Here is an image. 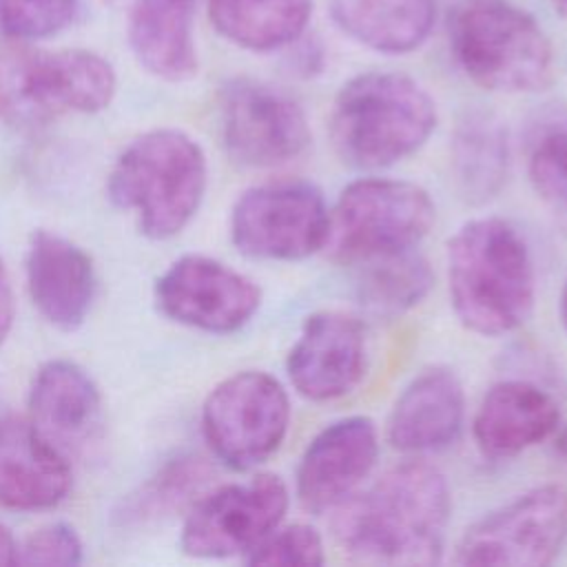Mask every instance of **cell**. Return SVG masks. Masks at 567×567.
<instances>
[{"label": "cell", "mask_w": 567, "mask_h": 567, "mask_svg": "<svg viewBox=\"0 0 567 567\" xmlns=\"http://www.w3.org/2000/svg\"><path fill=\"white\" fill-rule=\"evenodd\" d=\"M560 423L556 399L536 383L507 379L494 383L481 399L472 432L489 458H512L549 439Z\"/></svg>", "instance_id": "d6986e66"}, {"label": "cell", "mask_w": 567, "mask_h": 567, "mask_svg": "<svg viewBox=\"0 0 567 567\" xmlns=\"http://www.w3.org/2000/svg\"><path fill=\"white\" fill-rule=\"evenodd\" d=\"M509 148L503 126L487 115H467L452 140V173L461 195L483 204L507 179Z\"/></svg>", "instance_id": "cb8c5ba5"}, {"label": "cell", "mask_w": 567, "mask_h": 567, "mask_svg": "<svg viewBox=\"0 0 567 567\" xmlns=\"http://www.w3.org/2000/svg\"><path fill=\"white\" fill-rule=\"evenodd\" d=\"M465 419V394L447 368H427L396 396L388 416V441L403 454H427L450 447Z\"/></svg>", "instance_id": "e0dca14e"}, {"label": "cell", "mask_w": 567, "mask_h": 567, "mask_svg": "<svg viewBox=\"0 0 567 567\" xmlns=\"http://www.w3.org/2000/svg\"><path fill=\"white\" fill-rule=\"evenodd\" d=\"M126 38L135 60L151 75L184 82L197 73L193 0H133Z\"/></svg>", "instance_id": "44dd1931"}, {"label": "cell", "mask_w": 567, "mask_h": 567, "mask_svg": "<svg viewBox=\"0 0 567 567\" xmlns=\"http://www.w3.org/2000/svg\"><path fill=\"white\" fill-rule=\"evenodd\" d=\"M16 563L71 567L82 563V540L75 529L64 523L44 525L27 536L22 545H18Z\"/></svg>", "instance_id": "f546056e"}, {"label": "cell", "mask_w": 567, "mask_h": 567, "mask_svg": "<svg viewBox=\"0 0 567 567\" xmlns=\"http://www.w3.org/2000/svg\"><path fill=\"white\" fill-rule=\"evenodd\" d=\"M436 208L425 188L408 179L363 177L348 184L328 208L323 252L337 264L412 250L430 233Z\"/></svg>", "instance_id": "8992f818"}, {"label": "cell", "mask_w": 567, "mask_h": 567, "mask_svg": "<svg viewBox=\"0 0 567 567\" xmlns=\"http://www.w3.org/2000/svg\"><path fill=\"white\" fill-rule=\"evenodd\" d=\"M31 423L64 454L86 447L102 425V396L93 379L64 359L44 363L29 394Z\"/></svg>", "instance_id": "ffe728a7"}, {"label": "cell", "mask_w": 567, "mask_h": 567, "mask_svg": "<svg viewBox=\"0 0 567 567\" xmlns=\"http://www.w3.org/2000/svg\"><path fill=\"white\" fill-rule=\"evenodd\" d=\"M450 49L463 73L498 93H534L551 80L540 24L507 0H463L450 18Z\"/></svg>", "instance_id": "5b68a950"}, {"label": "cell", "mask_w": 567, "mask_h": 567, "mask_svg": "<svg viewBox=\"0 0 567 567\" xmlns=\"http://www.w3.org/2000/svg\"><path fill=\"white\" fill-rule=\"evenodd\" d=\"M16 317V301H13V288L9 279V270L4 266V259L0 255V343L7 339Z\"/></svg>", "instance_id": "4dcf8cb0"}, {"label": "cell", "mask_w": 567, "mask_h": 567, "mask_svg": "<svg viewBox=\"0 0 567 567\" xmlns=\"http://www.w3.org/2000/svg\"><path fill=\"white\" fill-rule=\"evenodd\" d=\"M379 456L377 425L368 416H346L323 427L301 454L297 498L310 514L332 512L352 496Z\"/></svg>", "instance_id": "9a60e30c"}, {"label": "cell", "mask_w": 567, "mask_h": 567, "mask_svg": "<svg viewBox=\"0 0 567 567\" xmlns=\"http://www.w3.org/2000/svg\"><path fill=\"white\" fill-rule=\"evenodd\" d=\"M71 489L66 454L29 419H0V505L20 512L55 507Z\"/></svg>", "instance_id": "2e32d148"}, {"label": "cell", "mask_w": 567, "mask_h": 567, "mask_svg": "<svg viewBox=\"0 0 567 567\" xmlns=\"http://www.w3.org/2000/svg\"><path fill=\"white\" fill-rule=\"evenodd\" d=\"M558 450L563 452V454H567V427L560 432V436H558Z\"/></svg>", "instance_id": "e575fe53"}, {"label": "cell", "mask_w": 567, "mask_h": 567, "mask_svg": "<svg viewBox=\"0 0 567 567\" xmlns=\"http://www.w3.org/2000/svg\"><path fill=\"white\" fill-rule=\"evenodd\" d=\"M206 157L199 144L177 128H157L133 140L113 164L106 182L111 202L137 217L151 239L182 233L206 193Z\"/></svg>", "instance_id": "277c9868"}, {"label": "cell", "mask_w": 567, "mask_h": 567, "mask_svg": "<svg viewBox=\"0 0 567 567\" xmlns=\"http://www.w3.org/2000/svg\"><path fill=\"white\" fill-rule=\"evenodd\" d=\"M450 301L458 321L483 337L520 328L534 308V261L523 235L501 217L463 224L447 244Z\"/></svg>", "instance_id": "7a4b0ae2"}, {"label": "cell", "mask_w": 567, "mask_h": 567, "mask_svg": "<svg viewBox=\"0 0 567 567\" xmlns=\"http://www.w3.org/2000/svg\"><path fill=\"white\" fill-rule=\"evenodd\" d=\"M525 153L536 193L567 215V111L540 115L527 131Z\"/></svg>", "instance_id": "484cf974"}, {"label": "cell", "mask_w": 567, "mask_h": 567, "mask_svg": "<svg viewBox=\"0 0 567 567\" xmlns=\"http://www.w3.org/2000/svg\"><path fill=\"white\" fill-rule=\"evenodd\" d=\"M560 317H563V326L567 330V284L563 288V297H560Z\"/></svg>", "instance_id": "d6a6232c"}, {"label": "cell", "mask_w": 567, "mask_h": 567, "mask_svg": "<svg viewBox=\"0 0 567 567\" xmlns=\"http://www.w3.org/2000/svg\"><path fill=\"white\" fill-rule=\"evenodd\" d=\"M286 372L308 401H334L350 394L365 372V334L359 319L321 310L310 315L292 343Z\"/></svg>", "instance_id": "5bb4252c"}, {"label": "cell", "mask_w": 567, "mask_h": 567, "mask_svg": "<svg viewBox=\"0 0 567 567\" xmlns=\"http://www.w3.org/2000/svg\"><path fill=\"white\" fill-rule=\"evenodd\" d=\"M157 308L173 321L213 334L244 328L261 303L259 286L204 255H184L155 281Z\"/></svg>", "instance_id": "4fadbf2b"}, {"label": "cell", "mask_w": 567, "mask_h": 567, "mask_svg": "<svg viewBox=\"0 0 567 567\" xmlns=\"http://www.w3.org/2000/svg\"><path fill=\"white\" fill-rule=\"evenodd\" d=\"M567 540V492L534 487L465 529L456 565H551Z\"/></svg>", "instance_id": "30bf717a"}, {"label": "cell", "mask_w": 567, "mask_h": 567, "mask_svg": "<svg viewBox=\"0 0 567 567\" xmlns=\"http://www.w3.org/2000/svg\"><path fill=\"white\" fill-rule=\"evenodd\" d=\"M221 140L228 155L252 168H270L301 155L310 126L301 104L286 91L235 78L219 93Z\"/></svg>", "instance_id": "7c38bea8"}, {"label": "cell", "mask_w": 567, "mask_h": 567, "mask_svg": "<svg viewBox=\"0 0 567 567\" xmlns=\"http://www.w3.org/2000/svg\"><path fill=\"white\" fill-rule=\"evenodd\" d=\"M332 512V536L348 558L370 565H434L443 556L452 496L434 465L408 461Z\"/></svg>", "instance_id": "6da1fadb"}, {"label": "cell", "mask_w": 567, "mask_h": 567, "mask_svg": "<svg viewBox=\"0 0 567 567\" xmlns=\"http://www.w3.org/2000/svg\"><path fill=\"white\" fill-rule=\"evenodd\" d=\"M288 425V392L261 370L226 377L202 408L204 439L213 454L233 470H250L268 461L284 443Z\"/></svg>", "instance_id": "ba28073f"}, {"label": "cell", "mask_w": 567, "mask_h": 567, "mask_svg": "<svg viewBox=\"0 0 567 567\" xmlns=\"http://www.w3.org/2000/svg\"><path fill=\"white\" fill-rule=\"evenodd\" d=\"M432 281L430 264L412 248L359 264L357 297L365 312L392 319L421 303Z\"/></svg>", "instance_id": "d4e9b609"}, {"label": "cell", "mask_w": 567, "mask_h": 567, "mask_svg": "<svg viewBox=\"0 0 567 567\" xmlns=\"http://www.w3.org/2000/svg\"><path fill=\"white\" fill-rule=\"evenodd\" d=\"M115 71L86 49L18 51L0 64V109L18 124L62 113H97L115 95Z\"/></svg>", "instance_id": "52a82bcc"}, {"label": "cell", "mask_w": 567, "mask_h": 567, "mask_svg": "<svg viewBox=\"0 0 567 567\" xmlns=\"http://www.w3.org/2000/svg\"><path fill=\"white\" fill-rule=\"evenodd\" d=\"M27 284L33 306L60 330L84 323L95 297L91 257L71 239L38 230L27 252Z\"/></svg>", "instance_id": "ac0fdd59"}, {"label": "cell", "mask_w": 567, "mask_h": 567, "mask_svg": "<svg viewBox=\"0 0 567 567\" xmlns=\"http://www.w3.org/2000/svg\"><path fill=\"white\" fill-rule=\"evenodd\" d=\"M436 126V104L410 75L365 71L350 78L330 111L339 159L359 171L392 166L416 153Z\"/></svg>", "instance_id": "3957f363"}, {"label": "cell", "mask_w": 567, "mask_h": 567, "mask_svg": "<svg viewBox=\"0 0 567 567\" xmlns=\"http://www.w3.org/2000/svg\"><path fill=\"white\" fill-rule=\"evenodd\" d=\"M326 233V199L317 186L299 179L252 186L230 210V239L250 259H306L323 248Z\"/></svg>", "instance_id": "9c48e42d"}, {"label": "cell", "mask_w": 567, "mask_h": 567, "mask_svg": "<svg viewBox=\"0 0 567 567\" xmlns=\"http://www.w3.org/2000/svg\"><path fill=\"white\" fill-rule=\"evenodd\" d=\"M104 4H111V7H122V4H131L133 0H102Z\"/></svg>", "instance_id": "d590c367"}, {"label": "cell", "mask_w": 567, "mask_h": 567, "mask_svg": "<svg viewBox=\"0 0 567 567\" xmlns=\"http://www.w3.org/2000/svg\"><path fill=\"white\" fill-rule=\"evenodd\" d=\"M248 565H306L319 567L326 560L321 534L306 523L277 525L252 551L244 556Z\"/></svg>", "instance_id": "f1b7e54d"}, {"label": "cell", "mask_w": 567, "mask_h": 567, "mask_svg": "<svg viewBox=\"0 0 567 567\" xmlns=\"http://www.w3.org/2000/svg\"><path fill=\"white\" fill-rule=\"evenodd\" d=\"M310 13L312 0H208V18L217 33L259 53L292 44Z\"/></svg>", "instance_id": "603a6c76"}, {"label": "cell", "mask_w": 567, "mask_h": 567, "mask_svg": "<svg viewBox=\"0 0 567 567\" xmlns=\"http://www.w3.org/2000/svg\"><path fill=\"white\" fill-rule=\"evenodd\" d=\"M78 0H0V29L16 40H42L64 31Z\"/></svg>", "instance_id": "83f0119b"}, {"label": "cell", "mask_w": 567, "mask_h": 567, "mask_svg": "<svg viewBox=\"0 0 567 567\" xmlns=\"http://www.w3.org/2000/svg\"><path fill=\"white\" fill-rule=\"evenodd\" d=\"M288 487L275 474H257L199 498L182 527V551L193 558H230L252 551L288 509Z\"/></svg>", "instance_id": "8fae6325"}, {"label": "cell", "mask_w": 567, "mask_h": 567, "mask_svg": "<svg viewBox=\"0 0 567 567\" xmlns=\"http://www.w3.org/2000/svg\"><path fill=\"white\" fill-rule=\"evenodd\" d=\"M16 554H18V545L9 534V529L0 523V565H13Z\"/></svg>", "instance_id": "1f68e13d"}, {"label": "cell", "mask_w": 567, "mask_h": 567, "mask_svg": "<svg viewBox=\"0 0 567 567\" xmlns=\"http://www.w3.org/2000/svg\"><path fill=\"white\" fill-rule=\"evenodd\" d=\"M330 13L359 44L396 55L427 40L436 20V0H330Z\"/></svg>", "instance_id": "7402d4cb"}, {"label": "cell", "mask_w": 567, "mask_h": 567, "mask_svg": "<svg viewBox=\"0 0 567 567\" xmlns=\"http://www.w3.org/2000/svg\"><path fill=\"white\" fill-rule=\"evenodd\" d=\"M549 4H551L560 16H567V0H549Z\"/></svg>", "instance_id": "836d02e7"}, {"label": "cell", "mask_w": 567, "mask_h": 567, "mask_svg": "<svg viewBox=\"0 0 567 567\" xmlns=\"http://www.w3.org/2000/svg\"><path fill=\"white\" fill-rule=\"evenodd\" d=\"M208 476V467L199 456H179L166 463L135 496L124 505L122 518L148 520L182 507Z\"/></svg>", "instance_id": "4316f807"}]
</instances>
